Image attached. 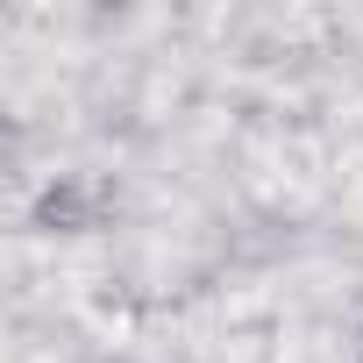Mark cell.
Returning <instances> with one entry per match:
<instances>
[{
  "mask_svg": "<svg viewBox=\"0 0 363 363\" xmlns=\"http://www.w3.org/2000/svg\"><path fill=\"white\" fill-rule=\"evenodd\" d=\"M93 221H100V186H86V178H50L36 193V228L43 235H86Z\"/></svg>",
  "mask_w": 363,
  "mask_h": 363,
  "instance_id": "cell-1",
  "label": "cell"
},
{
  "mask_svg": "<svg viewBox=\"0 0 363 363\" xmlns=\"http://www.w3.org/2000/svg\"><path fill=\"white\" fill-rule=\"evenodd\" d=\"M356 356H363V320H356Z\"/></svg>",
  "mask_w": 363,
  "mask_h": 363,
  "instance_id": "cell-2",
  "label": "cell"
}]
</instances>
